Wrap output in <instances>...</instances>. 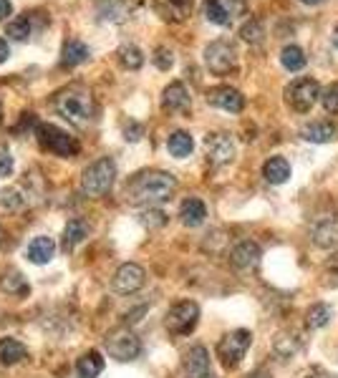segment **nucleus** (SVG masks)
Returning a JSON list of instances; mask_svg holds the SVG:
<instances>
[{"instance_id":"ea45409f","label":"nucleus","mask_w":338,"mask_h":378,"mask_svg":"<svg viewBox=\"0 0 338 378\" xmlns=\"http://www.w3.org/2000/svg\"><path fill=\"white\" fill-rule=\"evenodd\" d=\"M139 136H142V126H139V124H132V126H127V139L129 141H137Z\"/></svg>"},{"instance_id":"79ce46f5","label":"nucleus","mask_w":338,"mask_h":378,"mask_svg":"<svg viewBox=\"0 0 338 378\" xmlns=\"http://www.w3.org/2000/svg\"><path fill=\"white\" fill-rule=\"evenodd\" d=\"M8 56H11V48H8L6 38H0V63H6Z\"/></svg>"},{"instance_id":"cd10ccee","label":"nucleus","mask_w":338,"mask_h":378,"mask_svg":"<svg viewBox=\"0 0 338 378\" xmlns=\"http://www.w3.org/2000/svg\"><path fill=\"white\" fill-rule=\"evenodd\" d=\"M331 318H333V308L326 306V303H316V306H311L308 313H305L308 328H323V325H328Z\"/></svg>"},{"instance_id":"9b49d317","label":"nucleus","mask_w":338,"mask_h":378,"mask_svg":"<svg viewBox=\"0 0 338 378\" xmlns=\"http://www.w3.org/2000/svg\"><path fill=\"white\" fill-rule=\"evenodd\" d=\"M248 11L245 0H205V16L217 26H230Z\"/></svg>"},{"instance_id":"5701e85b","label":"nucleus","mask_w":338,"mask_h":378,"mask_svg":"<svg viewBox=\"0 0 338 378\" xmlns=\"http://www.w3.org/2000/svg\"><path fill=\"white\" fill-rule=\"evenodd\" d=\"M0 290L8 295H28L31 293V285L26 283L21 273H18L16 267H8L0 273Z\"/></svg>"},{"instance_id":"f03ea898","label":"nucleus","mask_w":338,"mask_h":378,"mask_svg":"<svg viewBox=\"0 0 338 378\" xmlns=\"http://www.w3.org/2000/svg\"><path fill=\"white\" fill-rule=\"evenodd\" d=\"M56 112L61 114L68 124L83 129L89 126L91 119H94V99H91L89 91L78 89V86H71V89H63L61 94L53 99Z\"/></svg>"},{"instance_id":"4468645a","label":"nucleus","mask_w":338,"mask_h":378,"mask_svg":"<svg viewBox=\"0 0 338 378\" xmlns=\"http://www.w3.org/2000/svg\"><path fill=\"white\" fill-rule=\"evenodd\" d=\"M207 101L217 109H225L230 114H240L245 106V96L238 89H230V86H217V89L207 91Z\"/></svg>"},{"instance_id":"8fccbe9b","label":"nucleus","mask_w":338,"mask_h":378,"mask_svg":"<svg viewBox=\"0 0 338 378\" xmlns=\"http://www.w3.org/2000/svg\"><path fill=\"white\" fill-rule=\"evenodd\" d=\"M210 378H215V376H210Z\"/></svg>"},{"instance_id":"ddd939ff","label":"nucleus","mask_w":338,"mask_h":378,"mask_svg":"<svg viewBox=\"0 0 338 378\" xmlns=\"http://www.w3.org/2000/svg\"><path fill=\"white\" fill-rule=\"evenodd\" d=\"M184 378H210V353L205 345H194L184 353Z\"/></svg>"},{"instance_id":"423d86ee","label":"nucleus","mask_w":338,"mask_h":378,"mask_svg":"<svg viewBox=\"0 0 338 378\" xmlns=\"http://www.w3.org/2000/svg\"><path fill=\"white\" fill-rule=\"evenodd\" d=\"M104 345H106V350H109V356L122 363L134 361V358L142 356V340H139L129 328L111 330L104 338Z\"/></svg>"},{"instance_id":"7ed1b4c3","label":"nucleus","mask_w":338,"mask_h":378,"mask_svg":"<svg viewBox=\"0 0 338 378\" xmlns=\"http://www.w3.org/2000/svg\"><path fill=\"white\" fill-rule=\"evenodd\" d=\"M114 177H117V164H114V159L104 156V159L94 161L81 177L83 195H89V197L106 195V192L111 189V184H114Z\"/></svg>"},{"instance_id":"4be33fe9","label":"nucleus","mask_w":338,"mask_h":378,"mask_svg":"<svg viewBox=\"0 0 338 378\" xmlns=\"http://www.w3.org/2000/svg\"><path fill=\"white\" fill-rule=\"evenodd\" d=\"M162 106L167 112H184L189 106V94L184 89V84H169L164 89V96H162Z\"/></svg>"},{"instance_id":"c85d7f7f","label":"nucleus","mask_w":338,"mask_h":378,"mask_svg":"<svg viewBox=\"0 0 338 378\" xmlns=\"http://www.w3.org/2000/svg\"><path fill=\"white\" fill-rule=\"evenodd\" d=\"M86 58H89V48H86V43H81V40H68V43L63 45L61 61L66 63V66H78V63H83Z\"/></svg>"},{"instance_id":"49530a36","label":"nucleus","mask_w":338,"mask_h":378,"mask_svg":"<svg viewBox=\"0 0 338 378\" xmlns=\"http://www.w3.org/2000/svg\"><path fill=\"white\" fill-rule=\"evenodd\" d=\"M300 3H305V6H316V3H323V0H300Z\"/></svg>"},{"instance_id":"e433bc0d","label":"nucleus","mask_w":338,"mask_h":378,"mask_svg":"<svg viewBox=\"0 0 338 378\" xmlns=\"http://www.w3.org/2000/svg\"><path fill=\"white\" fill-rule=\"evenodd\" d=\"M154 63L162 68V71H167V68H172V63H174L172 50H169V48H157V50H154Z\"/></svg>"},{"instance_id":"1a4fd4ad","label":"nucleus","mask_w":338,"mask_h":378,"mask_svg":"<svg viewBox=\"0 0 338 378\" xmlns=\"http://www.w3.org/2000/svg\"><path fill=\"white\" fill-rule=\"evenodd\" d=\"M205 63L212 73L225 76V73L233 71L235 63H238V50H235V45L228 43V40H215V43H210L205 48Z\"/></svg>"},{"instance_id":"6ab92c4d","label":"nucleus","mask_w":338,"mask_h":378,"mask_svg":"<svg viewBox=\"0 0 338 378\" xmlns=\"http://www.w3.org/2000/svg\"><path fill=\"white\" fill-rule=\"evenodd\" d=\"M89 237V222L81 217L71 220V222L66 225V230H63V239H61V250L63 252H71L76 245H81L83 239Z\"/></svg>"},{"instance_id":"473e14b6","label":"nucleus","mask_w":338,"mask_h":378,"mask_svg":"<svg viewBox=\"0 0 338 378\" xmlns=\"http://www.w3.org/2000/svg\"><path fill=\"white\" fill-rule=\"evenodd\" d=\"M240 36H243V40H248V43H260L263 36H265L263 23L260 21H248L243 28H240Z\"/></svg>"},{"instance_id":"58836bf2","label":"nucleus","mask_w":338,"mask_h":378,"mask_svg":"<svg viewBox=\"0 0 338 378\" xmlns=\"http://www.w3.org/2000/svg\"><path fill=\"white\" fill-rule=\"evenodd\" d=\"M13 174V156L6 149H0V177H11Z\"/></svg>"},{"instance_id":"412c9836","label":"nucleus","mask_w":338,"mask_h":378,"mask_svg":"<svg viewBox=\"0 0 338 378\" xmlns=\"http://www.w3.org/2000/svg\"><path fill=\"white\" fill-rule=\"evenodd\" d=\"M333 136H336V124L326 122V119H321V122H311L303 126V139L313 141V144H326V141H331Z\"/></svg>"},{"instance_id":"39448f33","label":"nucleus","mask_w":338,"mask_h":378,"mask_svg":"<svg viewBox=\"0 0 338 378\" xmlns=\"http://www.w3.org/2000/svg\"><path fill=\"white\" fill-rule=\"evenodd\" d=\"M197 323H200V306L192 301H182L177 306H172L164 318L167 330L174 335H189L197 328Z\"/></svg>"},{"instance_id":"2eb2a0df","label":"nucleus","mask_w":338,"mask_h":378,"mask_svg":"<svg viewBox=\"0 0 338 378\" xmlns=\"http://www.w3.org/2000/svg\"><path fill=\"white\" fill-rule=\"evenodd\" d=\"M230 262H233V267H238V270L255 267L258 262H260V245L253 242V239H243V242H238V245L233 247V252H230Z\"/></svg>"},{"instance_id":"f704fd0d","label":"nucleus","mask_w":338,"mask_h":378,"mask_svg":"<svg viewBox=\"0 0 338 378\" xmlns=\"http://www.w3.org/2000/svg\"><path fill=\"white\" fill-rule=\"evenodd\" d=\"M21 205H23V197H18L16 189L0 192V210H18Z\"/></svg>"},{"instance_id":"20e7f679","label":"nucleus","mask_w":338,"mask_h":378,"mask_svg":"<svg viewBox=\"0 0 338 378\" xmlns=\"http://www.w3.org/2000/svg\"><path fill=\"white\" fill-rule=\"evenodd\" d=\"M250 343H253L250 330L245 328L233 330V333L222 335L220 343H217V358H220V363L225 368H238L240 361L245 358V353H248Z\"/></svg>"},{"instance_id":"a878e982","label":"nucleus","mask_w":338,"mask_h":378,"mask_svg":"<svg viewBox=\"0 0 338 378\" xmlns=\"http://www.w3.org/2000/svg\"><path fill=\"white\" fill-rule=\"evenodd\" d=\"M101 371H104V358H101L99 350H89L76 361L78 378H96Z\"/></svg>"},{"instance_id":"37998d69","label":"nucleus","mask_w":338,"mask_h":378,"mask_svg":"<svg viewBox=\"0 0 338 378\" xmlns=\"http://www.w3.org/2000/svg\"><path fill=\"white\" fill-rule=\"evenodd\" d=\"M326 267L331 270V273H338V252H333L331 257L326 260Z\"/></svg>"},{"instance_id":"bb28decb","label":"nucleus","mask_w":338,"mask_h":378,"mask_svg":"<svg viewBox=\"0 0 338 378\" xmlns=\"http://www.w3.org/2000/svg\"><path fill=\"white\" fill-rule=\"evenodd\" d=\"M167 149H169L172 156H177V159H184V156L192 154L194 141L187 131H174L172 136H169V141H167Z\"/></svg>"},{"instance_id":"b1692460","label":"nucleus","mask_w":338,"mask_h":378,"mask_svg":"<svg viewBox=\"0 0 338 378\" xmlns=\"http://www.w3.org/2000/svg\"><path fill=\"white\" fill-rule=\"evenodd\" d=\"M28 356V348L18 338H3L0 340V363L3 366H16Z\"/></svg>"},{"instance_id":"c9c22d12","label":"nucleus","mask_w":338,"mask_h":378,"mask_svg":"<svg viewBox=\"0 0 338 378\" xmlns=\"http://www.w3.org/2000/svg\"><path fill=\"white\" fill-rule=\"evenodd\" d=\"M321 99H323V109H326L328 114H338V84L328 86Z\"/></svg>"},{"instance_id":"2f4dec72","label":"nucleus","mask_w":338,"mask_h":378,"mask_svg":"<svg viewBox=\"0 0 338 378\" xmlns=\"http://www.w3.org/2000/svg\"><path fill=\"white\" fill-rule=\"evenodd\" d=\"M8 36H11L13 40H26L28 36H31V21H28L26 16L11 21L8 23Z\"/></svg>"},{"instance_id":"aec40b11","label":"nucleus","mask_w":338,"mask_h":378,"mask_svg":"<svg viewBox=\"0 0 338 378\" xmlns=\"http://www.w3.org/2000/svg\"><path fill=\"white\" fill-rule=\"evenodd\" d=\"M28 260L33 262V265H46V262L53 260L56 255V242L51 237H36L26 250Z\"/></svg>"},{"instance_id":"f257e3e1","label":"nucleus","mask_w":338,"mask_h":378,"mask_svg":"<svg viewBox=\"0 0 338 378\" xmlns=\"http://www.w3.org/2000/svg\"><path fill=\"white\" fill-rule=\"evenodd\" d=\"M177 179L167 172H142L129 184V197L134 205H162V202L172 200Z\"/></svg>"},{"instance_id":"c756f323","label":"nucleus","mask_w":338,"mask_h":378,"mask_svg":"<svg viewBox=\"0 0 338 378\" xmlns=\"http://www.w3.org/2000/svg\"><path fill=\"white\" fill-rule=\"evenodd\" d=\"M119 61H122V66L129 68V71H137V68H142V63H144V53L132 43L122 45V48H119Z\"/></svg>"},{"instance_id":"f3484780","label":"nucleus","mask_w":338,"mask_h":378,"mask_svg":"<svg viewBox=\"0 0 338 378\" xmlns=\"http://www.w3.org/2000/svg\"><path fill=\"white\" fill-rule=\"evenodd\" d=\"M303 343L305 340L298 330H283V333H278L275 338H273V350L278 353L280 361H288V358H293L295 353L303 348Z\"/></svg>"},{"instance_id":"de8ad7c7","label":"nucleus","mask_w":338,"mask_h":378,"mask_svg":"<svg viewBox=\"0 0 338 378\" xmlns=\"http://www.w3.org/2000/svg\"><path fill=\"white\" fill-rule=\"evenodd\" d=\"M333 43H336V48H338V28L333 31Z\"/></svg>"},{"instance_id":"9d476101","label":"nucleus","mask_w":338,"mask_h":378,"mask_svg":"<svg viewBox=\"0 0 338 378\" xmlns=\"http://www.w3.org/2000/svg\"><path fill=\"white\" fill-rule=\"evenodd\" d=\"M144 283H147L144 267L137 265V262H124L117 273H114L111 288L117 290V293H122V295H132V293H137V290L144 288Z\"/></svg>"},{"instance_id":"72a5a7b5","label":"nucleus","mask_w":338,"mask_h":378,"mask_svg":"<svg viewBox=\"0 0 338 378\" xmlns=\"http://www.w3.org/2000/svg\"><path fill=\"white\" fill-rule=\"evenodd\" d=\"M142 225H147V227H164L167 225V215L162 210H147V212H142Z\"/></svg>"},{"instance_id":"dca6fc26","label":"nucleus","mask_w":338,"mask_h":378,"mask_svg":"<svg viewBox=\"0 0 338 378\" xmlns=\"http://www.w3.org/2000/svg\"><path fill=\"white\" fill-rule=\"evenodd\" d=\"M311 239H313V245L326 247V250L336 247L338 245V215L336 217L318 220V222L311 227Z\"/></svg>"},{"instance_id":"a19ab883","label":"nucleus","mask_w":338,"mask_h":378,"mask_svg":"<svg viewBox=\"0 0 338 378\" xmlns=\"http://www.w3.org/2000/svg\"><path fill=\"white\" fill-rule=\"evenodd\" d=\"M11 11H13L11 0H0V21H3V18H8V16H11Z\"/></svg>"},{"instance_id":"f8f14e48","label":"nucleus","mask_w":338,"mask_h":378,"mask_svg":"<svg viewBox=\"0 0 338 378\" xmlns=\"http://www.w3.org/2000/svg\"><path fill=\"white\" fill-rule=\"evenodd\" d=\"M205 149H207V159H210L215 167H222V164L233 161L235 141L230 139L228 134H210L205 139Z\"/></svg>"},{"instance_id":"c03bdc74","label":"nucleus","mask_w":338,"mask_h":378,"mask_svg":"<svg viewBox=\"0 0 338 378\" xmlns=\"http://www.w3.org/2000/svg\"><path fill=\"white\" fill-rule=\"evenodd\" d=\"M305 378H333L331 373H326V371H311Z\"/></svg>"},{"instance_id":"393cba45","label":"nucleus","mask_w":338,"mask_h":378,"mask_svg":"<svg viewBox=\"0 0 338 378\" xmlns=\"http://www.w3.org/2000/svg\"><path fill=\"white\" fill-rule=\"evenodd\" d=\"M263 177L268 179L270 184H283L288 182L290 177V164L283 159V156H270L263 167Z\"/></svg>"},{"instance_id":"4c0bfd02","label":"nucleus","mask_w":338,"mask_h":378,"mask_svg":"<svg viewBox=\"0 0 338 378\" xmlns=\"http://www.w3.org/2000/svg\"><path fill=\"white\" fill-rule=\"evenodd\" d=\"M169 3V11L174 13V18H184L192 11V0H167Z\"/></svg>"},{"instance_id":"6e6552de","label":"nucleus","mask_w":338,"mask_h":378,"mask_svg":"<svg viewBox=\"0 0 338 378\" xmlns=\"http://www.w3.org/2000/svg\"><path fill=\"white\" fill-rule=\"evenodd\" d=\"M38 141L43 149L53 151L58 156H73L78 154V141L63 129L53 126V124H41L38 126Z\"/></svg>"},{"instance_id":"7c9ffc66","label":"nucleus","mask_w":338,"mask_h":378,"mask_svg":"<svg viewBox=\"0 0 338 378\" xmlns=\"http://www.w3.org/2000/svg\"><path fill=\"white\" fill-rule=\"evenodd\" d=\"M280 61H283V66L288 68V71H300V68L305 66L303 48H298V45H285L283 53H280Z\"/></svg>"},{"instance_id":"09e8293b","label":"nucleus","mask_w":338,"mask_h":378,"mask_svg":"<svg viewBox=\"0 0 338 378\" xmlns=\"http://www.w3.org/2000/svg\"><path fill=\"white\" fill-rule=\"evenodd\" d=\"M0 122H3V106H0Z\"/></svg>"},{"instance_id":"0eeeda50","label":"nucleus","mask_w":338,"mask_h":378,"mask_svg":"<svg viewBox=\"0 0 338 378\" xmlns=\"http://www.w3.org/2000/svg\"><path fill=\"white\" fill-rule=\"evenodd\" d=\"M318 96H321V86H318L316 78H298V81H293V84L285 89V101H288V106L300 114L311 112L313 104L318 101Z\"/></svg>"},{"instance_id":"a211bd4d","label":"nucleus","mask_w":338,"mask_h":378,"mask_svg":"<svg viewBox=\"0 0 338 378\" xmlns=\"http://www.w3.org/2000/svg\"><path fill=\"white\" fill-rule=\"evenodd\" d=\"M207 217V207L202 200H197V197H189V200L182 202V207H179V220H182V225H187V227H200L202 222H205Z\"/></svg>"},{"instance_id":"a18cd8bd","label":"nucleus","mask_w":338,"mask_h":378,"mask_svg":"<svg viewBox=\"0 0 338 378\" xmlns=\"http://www.w3.org/2000/svg\"><path fill=\"white\" fill-rule=\"evenodd\" d=\"M248 378H270V373H268V371H253Z\"/></svg>"}]
</instances>
